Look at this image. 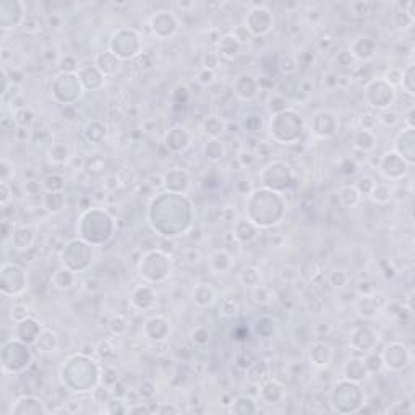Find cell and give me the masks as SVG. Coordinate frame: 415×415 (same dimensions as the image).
<instances>
[{"label":"cell","instance_id":"6da1fadb","mask_svg":"<svg viewBox=\"0 0 415 415\" xmlns=\"http://www.w3.org/2000/svg\"><path fill=\"white\" fill-rule=\"evenodd\" d=\"M388 306V298L381 292L359 295L355 300V312L363 320H375Z\"/></svg>","mask_w":415,"mask_h":415},{"label":"cell","instance_id":"7a4b0ae2","mask_svg":"<svg viewBox=\"0 0 415 415\" xmlns=\"http://www.w3.org/2000/svg\"><path fill=\"white\" fill-rule=\"evenodd\" d=\"M381 359H383L385 367L393 371H399L412 363V352L404 344L393 342L385 349V352L381 354Z\"/></svg>","mask_w":415,"mask_h":415},{"label":"cell","instance_id":"3957f363","mask_svg":"<svg viewBox=\"0 0 415 415\" xmlns=\"http://www.w3.org/2000/svg\"><path fill=\"white\" fill-rule=\"evenodd\" d=\"M245 26L250 29L252 34H266L271 28L274 26V18H272L271 12L268 8L263 7H255L248 15V20Z\"/></svg>","mask_w":415,"mask_h":415},{"label":"cell","instance_id":"277c9868","mask_svg":"<svg viewBox=\"0 0 415 415\" xmlns=\"http://www.w3.org/2000/svg\"><path fill=\"white\" fill-rule=\"evenodd\" d=\"M389 165H391V169H386V170L381 172L389 180H399V179H402L405 176V174H407V162H405L402 157L397 153H394V151L388 153V154H385L383 157H381L379 167H389Z\"/></svg>","mask_w":415,"mask_h":415},{"label":"cell","instance_id":"5b68a950","mask_svg":"<svg viewBox=\"0 0 415 415\" xmlns=\"http://www.w3.org/2000/svg\"><path fill=\"white\" fill-rule=\"evenodd\" d=\"M43 325L41 323H38L34 318H24L23 321L20 323H16V329H15V333H16V339L24 344H34L36 342V339L39 337L41 334V331H43Z\"/></svg>","mask_w":415,"mask_h":415},{"label":"cell","instance_id":"8992f818","mask_svg":"<svg viewBox=\"0 0 415 415\" xmlns=\"http://www.w3.org/2000/svg\"><path fill=\"white\" fill-rule=\"evenodd\" d=\"M149 23H151L153 32L161 39H162V32H164L162 29H165V38L174 36L172 32L167 29V24H169V26H179V21H177L176 16L172 15V12H157L156 15L151 16Z\"/></svg>","mask_w":415,"mask_h":415},{"label":"cell","instance_id":"52a82bcc","mask_svg":"<svg viewBox=\"0 0 415 415\" xmlns=\"http://www.w3.org/2000/svg\"><path fill=\"white\" fill-rule=\"evenodd\" d=\"M310 362L318 368H325L333 360V349L326 342H313L310 347Z\"/></svg>","mask_w":415,"mask_h":415},{"label":"cell","instance_id":"ba28073f","mask_svg":"<svg viewBox=\"0 0 415 415\" xmlns=\"http://www.w3.org/2000/svg\"><path fill=\"white\" fill-rule=\"evenodd\" d=\"M208 263H210V269L214 274H224V272L230 271L234 260H232V255L222 248V250H214L208 258Z\"/></svg>","mask_w":415,"mask_h":415},{"label":"cell","instance_id":"9c48e42d","mask_svg":"<svg viewBox=\"0 0 415 415\" xmlns=\"http://www.w3.org/2000/svg\"><path fill=\"white\" fill-rule=\"evenodd\" d=\"M235 234L238 244H250L258 237V226L252 221H237L235 227L232 230Z\"/></svg>","mask_w":415,"mask_h":415},{"label":"cell","instance_id":"30bf717a","mask_svg":"<svg viewBox=\"0 0 415 415\" xmlns=\"http://www.w3.org/2000/svg\"><path fill=\"white\" fill-rule=\"evenodd\" d=\"M36 240V235H34V230L31 227H18L12 230V244L15 248H18V250H28V248L32 247Z\"/></svg>","mask_w":415,"mask_h":415},{"label":"cell","instance_id":"8fae6325","mask_svg":"<svg viewBox=\"0 0 415 415\" xmlns=\"http://www.w3.org/2000/svg\"><path fill=\"white\" fill-rule=\"evenodd\" d=\"M219 57H224V59H235V57L240 55L242 52V46L237 43V39L232 36V34H226L219 39Z\"/></svg>","mask_w":415,"mask_h":415},{"label":"cell","instance_id":"7c38bea8","mask_svg":"<svg viewBox=\"0 0 415 415\" xmlns=\"http://www.w3.org/2000/svg\"><path fill=\"white\" fill-rule=\"evenodd\" d=\"M193 302L201 308H208L216 302V290L210 284H198L193 289Z\"/></svg>","mask_w":415,"mask_h":415},{"label":"cell","instance_id":"4fadbf2b","mask_svg":"<svg viewBox=\"0 0 415 415\" xmlns=\"http://www.w3.org/2000/svg\"><path fill=\"white\" fill-rule=\"evenodd\" d=\"M34 344L39 349V352H55L57 347H59V337L52 329L43 328Z\"/></svg>","mask_w":415,"mask_h":415},{"label":"cell","instance_id":"5bb4252c","mask_svg":"<svg viewBox=\"0 0 415 415\" xmlns=\"http://www.w3.org/2000/svg\"><path fill=\"white\" fill-rule=\"evenodd\" d=\"M375 143H376V136L370 130L359 128L354 133V148L355 149H360V151L368 153L370 149L375 148Z\"/></svg>","mask_w":415,"mask_h":415},{"label":"cell","instance_id":"9a60e30c","mask_svg":"<svg viewBox=\"0 0 415 415\" xmlns=\"http://www.w3.org/2000/svg\"><path fill=\"white\" fill-rule=\"evenodd\" d=\"M43 206L52 214L60 213L65 208V195L62 192H46L43 196Z\"/></svg>","mask_w":415,"mask_h":415},{"label":"cell","instance_id":"2e32d148","mask_svg":"<svg viewBox=\"0 0 415 415\" xmlns=\"http://www.w3.org/2000/svg\"><path fill=\"white\" fill-rule=\"evenodd\" d=\"M344 376L349 381H362L368 376V371L365 368L363 360H351L344 368Z\"/></svg>","mask_w":415,"mask_h":415},{"label":"cell","instance_id":"e0dca14e","mask_svg":"<svg viewBox=\"0 0 415 415\" xmlns=\"http://www.w3.org/2000/svg\"><path fill=\"white\" fill-rule=\"evenodd\" d=\"M339 203H341L344 208H355L357 204L360 203L362 195L357 192V188L354 185H345L339 190Z\"/></svg>","mask_w":415,"mask_h":415},{"label":"cell","instance_id":"ac0fdd59","mask_svg":"<svg viewBox=\"0 0 415 415\" xmlns=\"http://www.w3.org/2000/svg\"><path fill=\"white\" fill-rule=\"evenodd\" d=\"M226 127H227L226 120H222L218 115H211V117H208L203 123L204 133L210 135L211 138H219L224 131H226Z\"/></svg>","mask_w":415,"mask_h":415},{"label":"cell","instance_id":"d6986e66","mask_svg":"<svg viewBox=\"0 0 415 415\" xmlns=\"http://www.w3.org/2000/svg\"><path fill=\"white\" fill-rule=\"evenodd\" d=\"M54 287L59 290H68L75 284V272L68 268H62L59 271H55V274L52 278Z\"/></svg>","mask_w":415,"mask_h":415},{"label":"cell","instance_id":"ffe728a7","mask_svg":"<svg viewBox=\"0 0 415 415\" xmlns=\"http://www.w3.org/2000/svg\"><path fill=\"white\" fill-rule=\"evenodd\" d=\"M72 153L70 148L65 143H55L49 148V159H51L54 164H63L72 161Z\"/></svg>","mask_w":415,"mask_h":415},{"label":"cell","instance_id":"44dd1931","mask_svg":"<svg viewBox=\"0 0 415 415\" xmlns=\"http://www.w3.org/2000/svg\"><path fill=\"white\" fill-rule=\"evenodd\" d=\"M203 151H204V156L208 157V159L216 162V161H221L224 154H226V146H224L218 138H211L204 145Z\"/></svg>","mask_w":415,"mask_h":415},{"label":"cell","instance_id":"7402d4cb","mask_svg":"<svg viewBox=\"0 0 415 415\" xmlns=\"http://www.w3.org/2000/svg\"><path fill=\"white\" fill-rule=\"evenodd\" d=\"M238 279L245 287L253 289L261 282V271L258 268H255V266H247V268H244L242 271H240Z\"/></svg>","mask_w":415,"mask_h":415},{"label":"cell","instance_id":"603a6c76","mask_svg":"<svg viewBox=\"0 0 415 415\" xmlns=\"http://www.w3.org/2000/svg\"><path fill=\"white\" fill-rule=\"evenodd\" d=\"M252 295H253V300L260 305H269L271 302H274V297H276V292L272 290L271 287L268 286H261L258 284L256 287L252 289Z\"/></svg>","mask_w":415,"mask_h":415},{"label":"cell","instance_id":"cb8c5ba5","mask_svg":"<svg viewBox=\"0 0 415 415\" xmlns=\"http://www.w3.org/2000/svg\"><path fill=\"white\" fill-rule=\"evenodd\" d=\"M13 119L16 122V125L18 127H24V128H31L32 123L36 122V114L29 107H21V109H16L15 114H13Z\"/></svg>","mask_w":415,"mask_h":415},{"label":"cell","instance_id":"d4e9b609","mask_svg":"<svg viewBox=\"0 0 415 415\" xmlns=\"http://www.w3.org/2000/svg\"><path fill=\"white\" fill-rule=\"evenodd\" d=\"M391 195H393V190L388 184H375L371 190V200L378 203V204H386L389 200H391Z\"/></svg>","mask_w":415,"mask_h":415},{"label":"cell","instance_id":"484cf974","mask_svg":"<svg viewBox=\"0 0 415 415\" xmlns=\"http://www.w3.org/2000/svg\"><path fill=\"white\" fill-rule=\"evenodd\" d=\"M190 341L196 347H204L210 342V329L206 326H196L190 331Z\"/></svg>","mask_w":415,"mask_h":415},{"label":"cell","instance_id":"4316f807","mask_svg":"<svg viewBox=\"0 0 415 415\" xmlns=\"http://www.w3.org/2000/svg\"><path fill=\"white\" fill-rule=\"evenodd\" d=\"M109 329L114 336H123L128 331V321L123 315H114L109 320Z\"/></svg>","mask_w":415,"mask_h":415},{"label":"cell","instance_id":"83f0119b","mask_svg":"<svg viewBox=\"0 0 415 415\" xmlns=\"http://www.w3.org/2000/svg\"><path fill=\"white\" fill-rule=\"evenodd\" d=\"M237 313H238V303L235 300H232V298H224L219 305V317L230 320V318H235Z\"/></svg>","mask_w":415,"mask_h":415},{"label":"cell","instance_id":"f1b7e54d","mask_svg":"<svg viewBox=\"0 0 415 415\" xmlns=\"http://www.w3.org/2000/svg\"><path fill=\"white\" fill-rule=\"evenodd\" d=\"M15 179V165L7 157H2L0 161V184H12Z\"/></svg>","mask_w":415,"mask_h":415},{"label":"cell","instance_id":"f546056e","mask_svg":"<svg viewBox=\"0 0 415 415\" xmlns=\"http://www.w3.org/2000/svg\"><path fill=\"white\" fill-rule=\"evenodd\" d=\"M232 36H234L237 39V43L240 46H245L248 43H252V39H253V34L250 32V29H248L245 24H237V26L234 28V31L230 32Z\"/></svg>","mask_w":415,"mask_h":415},{"label":"cell","instance_id":"4dcf8cb0","mask_svg":"<svg viewBox=\"0 0 415 415\" xmlns=\"http://www.w3.org/2000/svg\"><path fill=\"white\" fill-rule=\"evenodd\" d=\"M328 281L331 282V286H334L336 289H344L349 284V274L342 269H336L329 274Z\"/></svg>","mask_w":415,"mask_h":415},{"label":"cell","instance_id":"1f68e13d","mask_svg":"<svg viewBox=\"0 0 415 415\" xmlns=\"http://www.w3.org/2000/svg\"><path fill=\"white\" fill-rule=\"evenodd\" d=\"M279 67L284 73H294L298 68V60L295 59L294 55L286 54L279 57Z\"/></svg>","mask_w":415,"mask_h":415},{"label":"cell","instance_id":"d6a6232c","mask_svg":"<svg viewBox=\"0 0 415 415\" xmlns=\"http://www.w3.org/2000/svg\"><path fill=\"white\" fill-rule=\"evenodd\" d=\"M21 28L29 32V34H34V32H38L41 29V21L38 20V16L34 13H26V16H24V20L21 23Z\"/></svg>","mask_w":415,"mask_h":415},{"label":"cell","instance_id":"836d02e7","mask_svg":"<svg viewBox=\"0 0 415 415\" xmlns=\"http://www.w3.org/2000/svg\"><path fill=\"white\" fill-rule=\"evenodd\" d=\"M375 184L376 182L373 180L371 177H360L359 180L355 182V188H357V192H359L360 195H370L371 193V190H373V187H375Z\"/></svg>","mask_w":415,"mask_h":415},{"label":"cell","instance_id":"e575fe53","mask_svg":"<svg viewBox=\"0 0 415 415\" xmlns=\"http://www.w3.org/2000/svg\"><path fill=\"white\" fill-rule=\"evenodd\" d=\"M28 315H29V308H28V305H24L21 302L18 303H15L12 306V313H10V317L15 323H20L23 321L24 318H28Z\"/></svg>","mask_w":415,"mask_h":415},{"label":"cell","instance_id":"d590c367","mask_svg":"<svg viewBox=\"0 0 415 415\" xmlns=\"http://www.w3.org/2000/svg\"><path fill=\"white\" fill-rule=\"evenodd\" d=\"M235 157L238 159L240 165H242V169L244 167H250V165H253L256 162V159H258V157H256V154L253 151H250V149H242V151H240Z\"/></svg>","mask_w":415,"mask_h":415},{"label":"cell","instance_id":"8d00e7d4","mask_svg":"<svg viewBox=\"0 0 415 415\" xmlns=\"http://www.w3.org/2000/svg\"><path fill=\"white\" fill-rule=\"evenodd\" d=\"M221 65V57L218 52H206L203 55V68L208 70H216Z\"/></svg>","mask_w":415,"mask_h":415},{"label":"cell","instance_id":"74e56055","mask_svg":"<svg viewBox=\"0 0 415 415\" xmlns=\"http://www.w3.org/2000/svg\"><path fill=\"white\" fill-rule=\"evenodd\" d=\"M412 78H413V65H407L405 70H402V81L401 85L404 86V89L407 91L409 94H413V85H412Z\"/></svg>","mask_w":415,"mask_h":415},{"label":"cell","instance_id":"f35d334b","mask_svg":"<svg viewBox=\"0 0 415 415\" xmlns=\"http://www.w3.org/2000/svg\"><path fill=\"white\" fill-rule=\"evenodd\" d=\"M44 185L43 184H39L38 180L34 179H26L24 180V184H23V193L24 195H28V196H36L39 195L41 192V188H43Z\"/></svg>","mask_w":415,"mask_h":415},{"label":"cell","instance_id":"ab89813d","mask_svg":"<svg viewBox=\"0 0 415 415\" xmlns=\"http://www.w3.org/2000/svg\"><path fill=\"white\" fill-rule=\"evenodd\" d=\"M373 5L371 2H352L351 4V10L354 15H359V16H367L371 13L373 10Z\"/></svg>","mask_w":415,"mask_h":415},{"label":"cell","instance_id":"60d3db41","mask_svg":"<svg viewBox=\"0 0 415 415\" xmlns=\"http://www.w3.org/2000/svg\"><path fill=\"white\" fill-rule=\"evenodd\" d=\"M383 80L388 83V85H391L393 88L397 86V85H401V81H402V70H399V68H389L388 73L383 77Z\"/></svg>","mask_w":415,"mask_h":415},{"label":"cell","instance_id":"b9f144b4","mask_svg":"<svg viewBox=\"0 0 415 415\" xmlns=\"http://www.w3.org/2000/svg\"><path fill=\"white\" fill-rule=\"evenodd\" d=\"M378 122L383 123L385 127H394L397 125V122H399V117H397V114L394 111H385L378 117Z\"/></svg>","mask_w":415,"mask_h":415},{"label":"cell","instance_id":"7bdbcfd3","mask_svg":"<svg viewBox=\"0 0 415 415\" xmlns=\"http://www.w3.org/2000/svg\"><path fill=\"white\" fill-rule=\"evenodd\" d=\"M198 83L203 86H210L213 85V83L216 81V73L213 70H208V68H201L200 72H198V77H196Z\"/></svg>","mask_w":415,"mask_h":415},{"label":"cell","instance_id":"ee69618b","mask_svg":"<svg viewBox=\"0 0 415 415\" xmlns=\"http://www.w3.org/2000/svg\"><path fill=\"white\" fill-rule=\"evenodd\" d=\"M339 86V75L334 72H328L325 77H323V88L326 91H333Z\"/></svg>","mask_w":415,"mask_h":415},{"label":"cell","instance_id":"f6af8a7d","mask_svg":"<svg viewBox=\"0 0 415 415\" xmlns=\"http://www.w3.org/2000/svg\"><path fill=\"white\" fill-rule=\"evenodd\" d=\"M122 185L120 182V177L117 174H109V176L104 177V182H102V187L107 190V192H114L115 188H119Z\"/></svg>","mask_w":415,"mask_h":415},{"label":"cell","instance_id":"bcb514c9","mask_svg":"<svg viewBox=\"0 0 415 415\" xmlns=\"http://www.w3.org/2000/svg\"><path fill=\"white\" fill-rule=\"evenodd\" d=\"M12 198H13L12 184H0V204H2V208H5Z\"/></svg>","mask_w":415,"mask_h":415},{"label":"cell","instance_id":"7dc6e473","mask_svg":"<svg viewBox=\"0 0 415 415\" xmlns=\"http://www.w3.org/2000/svg\"><path fill=\"white\" fill-rule=\"evenodd\" d=\"M341 169L344 174H347V176H354V174L359 172V164H357L352 157H345L341 164Z\"/></svg>","mask_w":415,"mask_h":415},{"label":"cell","instance_id":"c3c4849f","mask_svg":"<svg viewBox=\"0 0 415 415\" xmlns=\"http://www.w3.org/2000/svg\"><path fill=\"white\" fill-rule=\"evenodd\" d=\"M184 258L188 264H196L198 261L201 260V252L198 250V248L192 247V248H188V250L184 252Z\"/></svg>","mask_w":415,"mask_h":415},{"label":"cell","instance_id":"681fc988","mask_svg":"<svg viewBox=\"0 0 415 415\" xmlns=\"http://www.w3.org/2000/svg\"><path fill=\"white\" fill-rule=\"evenodd\" d=\"M31 136H32L31 128L16 127V130H15V138H16V141H20V143H26V141L31 140Z\"/></svg>","mask_w":415,"mask_h":415},{"label":"cell","instance_id":"f907efd6","mask_svg":"<svg viewBox=\"0 0 415 415\" xmlns=\"http://www.w3.org/2000/svg\"><path fill=\"white\" fill-rule=\"evenodd\" d=\"M306 306H308L312 313H317V315L325 312V302H323L321 298L317 297V295L312 297V303H306Z\"/></svg>","mask_w":415,"mask_h":415},{"label":"cell","instance_id":"816d5d0a","mask_svg":"<svg viewBox=\"0 0 415 415\" xmlns=\"http://www.w3.org/2000/svg\"><path fill=\"white\" fill-rule=\"evenodd\" d=\"M219 219L224 221V222H237V221H234L235 219V210H234V208H230V206L222 208V210L219 211Z\"/></svg>","mask_w":415,"mask_h":415},{"label":"cell","instance_id":"f5cc1de1","mask_svg":"<svg viewBox=\"0 0 415 415\" xmlns=\"http://www.w3.org/2000/svg\"><path fill=\"white\" fill-rule=\"evenodd\" d=\"M43 59L47 62V63H52V62H57L59 60V52H57L55 47H46L43 51Z\"/></svg>","mask_w":415,"mask_h":415},{"label":"cell","instance_id":"db71d44e","mask_svg":"<svg viewBox=\"0 0 415 415\" xmlns=\"http://www.w3.org/2000/svg\"><path fill=\"white\" fill-rule=\"evenodd\" d=\"M62 23H63V18H62V15H59V13H52L47 18V26L51 29H59L62 26Z\"/></svg>","mask_w":415,"mask_h":415},{"label":"cell","instance_id":"11a10c76","mask_svg":"<svg viewBox=\"0 0 415 415\" xmlns=\"http://www.w3.org/2000/svg\"><path fill=\"white\" fill-rule=\"evenodd\" d=\"M81 355H85V357H91V355H94L97 354V345H93V344H85L81 347V351H80Z\"/></svg>","mask_w":415,"mask_h":415},{"label":"cell","instance_id":"9f6ffc18","mask_svg":"<svg viewBox=\"0 0 415 415\" xmlns=\"http://www.w3.org/2000/svg\"><path fill=\"white\" fill-rule=\"evenodd\" d=\"M269 151H271V148L266 145V143H260L258 148H256V157H264V156H269Z\"/></svg>","mask_w":415,"mask_h":415},{"label":"cell","instance_id":"6f0895ef","mask_svg":"<svg viewBox=\"0 0 415 415\" xmlns=\"http://www.w3.org/2000/svg\"><path fill=\"white\" fill-rule=\"evenodd\" d=\"M157 412L159 413H165V412H172V413H177V412H180L177 407H174V405H167V404H162L159 409H157Z\"/></svg>","mask_w":415,"mask_h":415},{"label":"cell","instance_id":"680465c9","mask_svg":"<svg viewBox=\"0 0 415 415\" xmlns=\"http://www.w3.org/2000/svg\"><path fill=\"white\" fill-rule=\"evenodd\" d=\"M176 7H179L182 12H187L190 8H195L196 4L195 2H176Z\"/></svg>","mask_w":415,"mask_h":415}]
</instances>
